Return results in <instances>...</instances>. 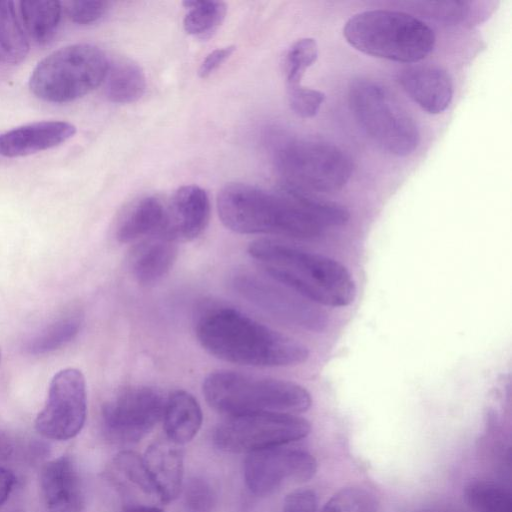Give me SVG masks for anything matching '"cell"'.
<instances>
[{"label": "cell", "instance_id": "obj_1", "mask_svg": "<svg viewBox=\"0 0 512 512\" xmlns=\"http://www.w3.org/2000/svg\"><path fill=\"white\" fill-rule=\"evenodd\" d=\"M217 210L224 226L236 233L295 239L317 238L350 217L338 203L283 184L276 192L244 183L227 184L219 191Z\"/></svg>", "mask_w": 512, "mask_h": 512}, {"label": "cell", "instance_id": "obj_2", "mask_svg": "<svg viewBox=\"0 0 512 512\" xmlns=\"http://www.w3.org/2000/svg\"><path fill=\"white\" fill-rule=\"evenodd\" d=\"M195 334L201 346L226 362L254 367H285L303 363L306 346L256 321L242 311L219 303L197 313Z\"/></svg>", "mask_w": 512, "mask_h": 512}, {"label": "cell", "instance_id": "obj_3", "mask_svg": "<svg viewBox=\"0 0 512 512\" xmlns=\"http://www.w3.org/2000/svg\"><path fill=\"white\" fill-rule=\"evenodd\" d=\"M248 253L272 280L314 304L344 307L355 298L352 275L330 257L269 239L251 242Z\"/></svg>", "mask_w": 512, "mask_h": 512}, {"label": "cell", "instance_id": "obj_4", "mask_svg": "<svg viewBox=\"0 0 512 512\" xmlns=\"http://www.w3.org/2000/svg\"><path fill=\"white\" fill-rule=\"evenodd\" d=\"M202 389L207 403L227 416L267 412L296 415L312 404L310 393L295 382L229 370L210 373Z\"/></svg>", "mask_w": 512, "mask_h": 512}, {"label": "cell", "instance_id": "obj_5", "mask_svg": "<svg viewBox=\"0 0 512 512\" xmlns=\"http://www.w3.org/2000/svg\"><path fill=\"white\" fill-rule=\"evenodd\" d=\"M343 34L364 54L402 63L424 59L435 46V34L423 21L391 10L356 14L346 22Z\"/></svg>", "mask_w": 512, "mask_h": 512}, {"label": "cell", "instance_id": "obj_6", "mask_svg": "<svg viewBox=\"0 0 512 512\" xmlns=\"http://www.w3.org/2000/svg\"><path fill=\"white\" fill-rule=\"evenodd\" d=\"M109 65L105 53L94 45H68L37 64L30 76L29 87L41 100L68 103L103 83Z\"/></svg>", "mask_w": 512, "mask_h": 512}, {"label": "cell", "instance_id": "obj_7", "mask_svg": "<svg viewBox=\"0 0 512 512\" xmlns=\"http://www.w3.org/2000/svg\"><path fill=\"white\" fill-rule=\"evenodd\" d=\"M348 100L358 124L382 150L407 156L417 148V125L385 87L370 79H356L349 87Z\"/></svg>", "mask_w": 512, "mask_h": 512}, {"label": "cell", "instance_id": "obj_8", "mask_svg": "<svg viewBox=\"0 0 512 512\" xmlns=\"http://www.w3.org/2000/svg\"><path fill=\"white\" fill-rule=\"evenodd\" d=\"M283 185L316 194L338 191L350 180L351 158L339 147L317 140H292L275 155Z\"/></svg>", "mask_w": 512, "mask_h": 512}, {"label": "cell", "instance_id": "obj_9", "mask_svg": "<svg viewBox=\"0 0 512 512\" xmlns=\"http://www.w3.org/2000/svg\"><path fill=\"white\" fill-rule=\"evenodd\" d=\"M310 423L295 414L252 413L227 416L213 433L214 444L230 453H251L305 438Z\"/></svg>", "mask_w": 512, "mask_h": 512}, {"label": "cell", "instance_id": "obj_10", "mask_svg": "<svg viewBox=\"0 0 512 512\" xmlns=\"http://www.w3.org/2000/svg\"><path fill=\"white\" fill-rule=\"evenodd\" d=\"M165 401L162 393L154 387H125L101 408L104 435L116 444L139 442L162 419Z\"/></svg>", "mask_w": 512, "mask_h": 512}, {"label": "cell", "instance_id": "obj_11", "mask_svg": "<svg viewBox=\"0 0 512 512\" xmlns=\"http://www.w3.org/2000/svg\"><path fill=\"white\" fill-rule=\"evenodd\" d=\"M232 286L247 301L289 325L314 332L327 325L326 314L316 304L274 280L240 272L233 276Z\"/></svg>", "mask_w": 512, "mask_h": 512}, {"label": "cell", "instance_id": "obj_12", "mask_svg": "<svg viewBox=\"0 0 512 512\" xmlns=\"http://www.w3.org/2000/svg\"><path fill=\"white\" fill-rule=\"evenodd\" d=\"M87 415L86 382L81 371L66 368L51 380L47 399L35 420L37 432L51 440H69L82 430Z\"/></svg>", "mask_w": 512, "mask_h": 512}, {"label": "cell", "instance_id": "obj_13", "mask_svg": "<svg viewBox=\"0 0 512 512\" xmlns=\"http://www.w3.org/2000/svg\"><path fill=\"white\" fill-rule=\"evenodd\" d=\"M243 471L249 491L267 496L286 482L311 479L317 471V462L303 449L282 445L248 453Z\"/></svg>", "mask_w": 512, "mask_h": 512}, {"label": "cell", "instance_id": "obj_14", "mask_svg": "<svg viewBox=\"0 0 512 512\" xmlns=\"http://www.w3.org/2000/svg\"><path fill=\"white\" fill-rule=\"evenodd\" d=\"M207 192L196 185H184L166 206L165 224L160 234L178 242L192 241L206 229L210 219Z\"/></svg>", "mask_w": 512, "mask_h": 512}, {"label": "cell", "instance_id": "obj_15", "mask_svg": "<svg viewBox=\"0 0 512 512\" xmlns=\"http://www.w3.org/2000/svg\"><path fill=\"white\" fill-rule=\"evenodd\" d=\"M40 500L42 512H81V482L69 456H60L43 466L40 474Z\"/></svg>", "mask_w": 512, "mask_h": 512}, {"label": "cell", "instance_id": "obj_16", "mask_svg": "<svg viewBox=\"0 0 512 512\" xmlns=\"http://www.w3.org/2000/svg\"><path fill=\"white\" fill-rule=\"evenodd\" d=\"M398 81L406 94L430 114L446 110L453 97V83L449 74L437 66L405 67L400 71Z\"/></svg>", "mask_w": 512, "mask_h": 512}, {"label": "cell", "instance_id": "obj_17", "mask_svg": "<svg viewBox=\"0 0 512 512\" xmlns=\"http://www.w3.org/2000/svg\"><path fill=\"white\" fill-rule=\"evenodd\" d=\"M76 133L67 121H40L22 125L0 134V155L23 157L56 147Z\"/></svg>", "mask_w": 512, "mask_h": 512}, {"label": "cell", "instance_id": "obj_18", "mask_svg": "<svg viewBox=\"0 0 512 512\" xmlns=\"http://www.w3.org/2000/svg\"><path fill=\"white\" fill-rule=\"evenodd\" d=\"M143 461L161 503L175 500L183 488L184 463L180 445L166 439L152 443Z\"/></svg>", "mask_w": 512, "mask_h": 512}, {"label": "cell", "instance_id": "obj_19", "mask_svg": "<svg viewBox=\"0 0 512 512\" xmlns=\"http://www.w3.org/2000/svg\"><path fill=\"white\" fill-rule=\"evenodd\" d=\"M177 243L156 234L138 243L131 254L130 268L136 281L151 285L161 280L177 257Z\"/></svg>", "mask_w": 512, "mask_h": 512}, {"label": "cell", "instance_id": "obj_20", "mask_svg": "<svg viewBox=\"0 0 512 512\" xmlns=\"http://www.w3.org/2000/svg\"><path fill=\"white\" fill-rule=\"evenodd\" d=\"M107 476L116 489L127 498L125 504L142 503L140 498L160 501L143 457L136 452H119L109 464Z\"/></svg>", "mask_w": 512, "mask_h": 512}, {"label": "cell", "instance_id": "obj_21", "mask_svg": "<svg viewBox=\"0 0 512 512\" xmlns=\"http://www.w3.org/2000/svg\"><path fill=\"white\" fill-rule=\"evenodd\" d=\"M162 419L166 438L182 445L196 436L202 425L203 414L192 394L176 390L165 401Z\"/></svg>", "mask_w": 512, "mask_h": 512}, {"label": "cell", "instance_id": "obj_22", "mask_svg": "<svg viewBox=\"0 0 512 512\" xmlns=\"http://www.w3.org/2000/svg\"><path fill=\"white\" fill-rule=\"evenodd\" d=\"M165 217L166 206L160 199L154 196L141 198L119 220L116 238L120 243H130L160 234Z\"/></svg>", "mask_w": 512, "mask_h": 512}, {"label": "cell", "instance_id": "obj_23", "mask_svg": "<svg viewBox=\"0 0 512 512\" xmlns=\"http://www.w3.org/2000/svg\"><path fill=\"white\" fill-rule=\"evenodd\" d=\"M103 83L107 98L119 104L137 101L146 89V77L142 68L130 60L109 65Z\"/></svg>", "mask_w": 512, "mask_h": 512}, {"label": "cell", "instance_id": "obj_24", "mask_svg": "<svg viewBox=\"0 0 512 512\" xmlns=\"http://www.w3.org/2000/svg\"><path fill=\"white\" fill-rule=\"evenodd\" d=\"M20 13L26 35L43 45L54 37L61 19L62 7L59 1H21Z\"/></svg>", "mask_w": 512, "mask_h": 512}, {"label": "cell", "instance_id": "obj_25", "mask_svg": "<svg viewBox=\"0 0 512 512\" xmlns=\"http://www.w3.org/2000/svg\"><path fill=\"white\" fill-rule=\"evenodd\" d=\"M28 51L27 35L18 21L14 3L0 1V59L5 63L18 64Z\"/></svg>", "mask_w": 512, "mask_h": 512}, {"label": "cell", "instance_id": "obj_26", "mask_svg": "<svg viewBox=\"0 0 512 512\" xmlns=\"http://www.w3.org/2000/svg\"><path fill=\"white\" fill-rule=\"evenodd\" d=\"M82 317L79 313H68L33 336L27 343L26 349L30 354L41 355L69 343L79 333Z\"/></svg>", "mask_w": 512, "mask_h": 512}, {"label": "cell", "instance_id": "obj_27", "mask_svg": "<svg viewBox=\"0 0 512 512\" xmlns=\"http://www.w3.org/2000/svg\"><path fill=\"white\" fill-rule=\"evenodd\" d=\"M183 5L188 9L183 19L184 30L200 39L212 36L224 21L227 11L221 1L187 0Z\"/></svg>", "mask_w": 512, "mask_h": 512}, {"label": "cell", "instance_id": "obj_28", "mask_svg": "<svg viewBox=\"0 0 512 512\" xmlns=\"http://www.w3.org/2000/svg\"><path fill=\"white\" fill-rule=\"evenodd\" d=\"M465 499L475 512H512L510 492L501 484L484 479L469 482Z\"/></svg>", "mask_w": 512, "mask_h": 512}, {"label": "cell", "instance_id": "obj_29", "mask_svg": "<svg viewBox=\"0 0 512 512\" xmlns=\"http://www.w3.org/2000/svg\"><path fill=\"white\" fill-rule=\"evenodd\" d=\"M375 495L360 486L345 487L337 491L319 512H377Z\"/></svg>", "mask_w": 512, "mask_h": 512}, {"label": "cell", "instance_id": "obj_30", "mask_svg": "<svg viewBox=\"0 0 512 512\" xmlns=\"http://www.w3.org/2000/svg\"><path fill=\"white\" fill-rule=\"evenodd\" d=\"M317 55V43L311 38L300 39L290 47L285 60L287 87L301 85L305 71L313 65Z\"/></svg>", "mask_w": 512, "mask_h": 512}, {"label": "cell", "instance_id": "obj_31", "mask_svg": "<svg viewBox=\"0 0 512 512\" xmlns=\"http://www.w3.org/2000/svg\"><path fill=\"white\" fill-rule=\"evenodd\" d=\"M183 502L187 512H211L217 503V493L203 477H192L184 485Z\"/></svg>", "mask_w": 512, "mask_h": 512}, {"label": "cell", "instance_id": "obj_32", "mask_svg": "<svg viewBox=\"0 0 512 512\" xmlns=\"http://www.w3.org/2000/svg\"><path fill=\"white\" fill-rule=\"evenodd\" d=\"M413 10L418 11L427 17L448 23H458L468 18L470 2L466 1H443V2H412Z\"/></svg>", "mask_w": 512, "mask_h": 512}, {"label": "cell", "instance_id": "obj_33", "mask_svg": "<svg viewBox=\"0 0 512 512\" xmlns=\"http://www.w3.org/2000/svg\"><path fill=\"white\" fill-rule=\"evenodd\" d=\"M287 96L291 110L302 118L316 115L325 100L323 92L302 85L287 87Z\"/></svg>", "mask_w": 512, "mask_h": 512}, {"label": "cell", "instance_id": "obj_34", "mask_svg": "<svg viewBox=\"0 0 512 512\" xmlns=\"http://www.w3.org/2000/svg\"><path fill=\"white\" fill-rule=\"evenodd\" d=\"M109 3L102 0H77L68 5V16L81 25H88L100 20L107 12Z\"/></svg>", "mask_w": 512, "mask_h": 512}, {"label": "cell", "instance_id": "obj_35", "mask_svg": "<svg viewBox=\"0 0 512 512\" xmlns=\"http://www.w3.org/2000/svg\"><path fill=\"white\" fill-rule=\"evenodd\" d=\"M281 512H317V497L309 489L293 491L285 498Z\"/></svg>", "mask_w": 512, "mask_h": 512}, {"label": "cell", "instance_id": "obj_36", "mask_svg": "<svg viewBox=\"0 0 512 512\" xmlns=\"http://www.w3.org/2000/svg\"><path fill=\"white\" fill-rule=\"evenodd\" d=\"M235 51V46L230 45L223 48H218L210 52L198 69V75L201 78H207L216 69H218L222 63H224Z\"/></svg>", "mask_w": 512, "mask_h": 512}, {"label": "cell", "instance_id": "obj_37", "mask_svg": "<svg viewBox=\"0 0 512 512\" xmlns=\"http://www.w3.org/2000/svg\"><path fill=\"white\" fill-rule=\"evenodd\" d=\"M14 484V474L10 470L0 467V507L7 501Z\"/></svg>", "mask_w": 512, "mask_h": 512}, {"label": "cell", "instance_id": "obj_38", "mask_svg": "<svg viewBox=\"0 0 512 512\" xmlns=\"http://www.w3.org/2000/svg\"><path fill=\"white\" fill-rule=\"evenodd\" d=\"M122 512H164L161 508L142 503H127L124 505Z\"/></svg>", "mask_w": 512, "mask_h": 512}, {"label": "cell", "instance_id": "obj_39", "mask_svg": "<svg viewBox=\"0 0 512 512\" xmlns=\"http://www.w3.org/2000/svg\"><path fill=\"white\" fill-rule=\"evenodd\" d=\"M423 512H433V511H423Z\"/></svg>", "mask_w": 512, "mask_h": 512}]
</instances>
